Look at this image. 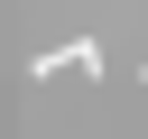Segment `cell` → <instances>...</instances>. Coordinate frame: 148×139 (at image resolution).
<instances>
[{"instance_id": "6da1fadb", "label": "cell", "mask_w": 148, "mask_h": 139, "mask_svg": "<svg viewBox=\"0 0 148 139\" xmlns=\"http://www.w3.org/2000/svg\"><path fill=\"white\" fill-rule=\"evenodd\" d=\"M65 65H74V74H92V65H102V46H92V37H74V46H46V56H37V74H65Z\"/></svg>"}]
</instances>
